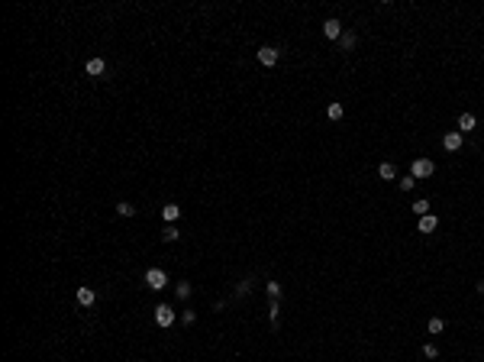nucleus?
Masks as SVG:
<instances>
[{"label": "nucleus", "mask_w": 484, "mask_h": 362, "mask_svg": "<svg viewBox=\"0 0 484 362\" xmlns=\"http://www.w3.org/2000/svg\"><path fill=\"white\" fill-rule=\"evenodd\" d=\"M433 172H436V165H433V159H417L413 162V178L417 181H423V178H433Z\"/></svg>", "instance_id": "f257e3e1"}, {"label": "nucleus", "mask_w": 484, "mask_h": 362, "mask_svg": "<svg viewBox=\"0 0 484 362\" xmlns=\"http://www.w3.org/2000/svg\"><path fill=\"white\" fill-rule=\"evenodd\" d=\"M146 285H149L152 291H161V288L168 285V275H165L161 269H149V272H146Z\"/></svg>", "instance_id": "f03ea898"}, {"label": "nucleus", "mask_w": 484, "mask_h": 362, "mask_svg": "<svg viewBox=\"0 0 484 362\" xmlns=\"http://www.w3.org/2000/svg\"><path fill=\"white\" fill-rule=\"evenodd\" d=\"M155 324H159V327H171L174 324V307L171 304H159V307H155Z\"/></svg>", "instance_id": "7ed1b4c3"}, {"label": "nucleus", "mask_w": 484, "mask_h": 362, "mask_svg": "<svg viewBox=\"0 0 484 362\" xmlns=\"http://www.w3.org/2000/svg\"><path fill=\"white\" fill-rule=\"evenodd\" d=\"M278 58H281V52H278L275 45H262V49H258V61H262L265 68H275Z\"/></svg>", "instance_id": "20e7f679"}, {"label": "nucleus", "mask_w": 484, "mask_h": 362, "mask_svg": "<svg viewBox=\"0 0 484 362\" xmlns=\"http://www.w3.org/2000/svg\"><path fill=\"white\" fill-rule=\"evenodd\" d=\"M462 142H465V139H462V133H459V129H452V133H446V136H442V149H446V152H459V149H462Z\"/></svg>", "instance_id": "39448f33"}, {"label": "nucleus", "mask_w": 484, "mask_h": 362, "mask_svg": "<svg viewBox=\"0 0 484 362\" xmlns=\"http://www.w3.org/2000/svg\"><path fill=\"white\" fill-rule=\"evenodd\" d=\"M323 36L339 42V36H342V23H339V19H326V23H323Z\"/></svg>", "instance_id": "423d86ee"}, {"label": "nucleus", "mask_w": 484, "mask_h": 362, "mask_svg": "<svg viewBox=\"0 0 484 362\" xmlns=\"http://www.w3.org/2000/svg\"><path fill=\"white\" fill-rule=\"evenodd\" d=\"M436 227H439V217H436V214L420 217V223H417V230H420V233H436Z\"/></svg>", "instance_id": "0eeeda50"}, {"label": "nucleus", "mask_w": 484, "mask_h": 362, "mask_svg": "<svg viewBox=\"0 0 484 362\" xmlns=\"http://www.w3.org/2000/svg\"><path fill=\"white\" fill-rule=\"evenodd\" d=\"M84 68H87V74H91V78H100V74L107 71V61H104V58H91Z\"/></svg>", "instance_id": "6e6552de"}, {"label": "nucleus", "mask_w": 484, "mask_h": 362, "mask_svg": "<svg viewBox=\"0 0 484 362\" xmlns=\"http://www.w3.org/2000/svg\"><path fill=\"white\" fill-rule=\"evenodd\" d=\"M478 126V117L475 113H462L459 117V133H468V129H475Z\"/></svg>", "instance_id": "1a4fd4ad"}, {"label": "nucleus", "mask_w": 484, "mask_h": 362, "mask_svg": "<svg viewBox=\"0 0 484 362\" xmlns=\"http://www.w3.org/2000/svg\"><path fill=\"white\" fill-rule=\"evenodd\" d=\"M378 175H381L384 181H394V178H397V168H394L391 162H381V165H378Z\"/></svg>", "instance_id": "9d476101"}, {"label": "nucleus", "mask_w": 484, "mask_h": 362, "mask_svg": "<svg viewBox=\"0 0 484 362\" xmlns=\"http://www.w3.org/2000/svg\"><path fill=\"white\" fill-rule=\"evenodd\" d=\"M161 217H165L168 223H174L181 217V207H178V204H165V207H161Z\"/></svg>", "instance_id": "9b49d317"}, {"label": "nucleus", "mask_w": 484, "mask_h": 362, "mask_svg": "<svg viewBox=\"0 0 484 362\" xmlns=\"http://www.w3.org/2000/svg\"><path fill=\"white\" fill-rule=\"evenodd\" d=\"M94 301H97V295H94L91 288H78V304H84V307H91Z\"/></svg>", "instance_id": "f8f14e48"}, {"label": "nucleus", "mask_w": 484, "mask_h": 362, "mask_svg": "<svg viewBox=\"0 0 484 362\" xmlns=\"http://www.w3.org/2000/svg\"><path fill=\"white\" fill-rule=\"evenodd\" d=\"M326 117H329L332 123H339V120H342V117H345V110H342V104H329V107H326Z\"/></svg>", "instance_id": "ddd939ff"}, {"label": "nucleus", "mask_w": 484, "mask_h": 362, "mask_svg": "<svg viewBox=\"0 0 484 362\" xmlns=\"http://www.w3.org/2000/svg\"><path fill=\"white\" fill-rule=\"evenodd\" d=\"M339 49H342V52L355 49V32H342V36H339Z\"/></svg>", "instance_id": "4468645a"}, {"label": "nucleus", "mask_w": 484, "mask_h": 362, "mask_svg": "<svg viewBox=\"0 0 484 362\" xmlns=\"http://www.w3.org/2000/svg\"><path fill=\"white\" fill-rule=\"evenodd\" d=\"M178 227H174V223H168V227L165 230H161V240H165V243H174V240H178Z\"/></svg>", "instance_id": "2eb2a0df"}, {"label": "nucleus", "mask_w": 484, "mask_h": 362, "mask_svg": "<svg viewBox=\"0 0 484 362\" xmlns=\"http://www.w3.org/2000/svg\"><path fill=\"white\" fill-rule=\"evenodd\" d=\"M426 330H429V333H442V330H446V320H442V317H429Z\"/></svg>", "instance_id": "dca6fc26"}, {"label": "nucleus", "mask_w": 484, "mask_h": 362, "mask_svg": "<svg viewBox=\"0 0 484 362\" xmlns=\"http://www.w3.org/2000/svg\"><path fill=\"white\" fill-rule=\"evenodd\" d=\"M413 214H417V217H426L429 214V201H426V197H420V201L413 204Z\"/></svg>", "instance_id": "f3484780"}, {"label": "nucleus", "mask_w": 484, "mask_h": 362, "mask_svg": "<svg viewBox=\"0 0 484 362\" xmlns=\"http://www.w3.org/2000/svg\"><path fill=\"white\" fill-rule=\"evenodd\" d=\"M397 188L400 191H413V188H417V178H413V175H404V178L397 181Z\"/></svg>", "instance_id": "a211bd4d"}, {"label": "nucleus", "mask_w": 484, "mask_h": 362, "mask_svg": "<svg viewBox=\"0 0 484 362\" xmlns=\"http://www.w3.org/2000/svg\"><path fill=\"white\" fill-rule=\"evenodd\" d=\"M265 291H268L271 301H278V298H281V285H278V282H268V285H265Z\"/></svg>", "instance_id": "6ab92c4d"}, {"label": "nucleus", "mask_w": 484, "mask_h": 362, "mask_svg": "<svg viewBox=\"0 0 484 362\" xmlns=\"http://www.w3.org/2000/svg\"><path fill=\"white\" fill-rule=\"evenodd\" d=\"M278 317H281V307H278V301H271V307H268V320H271V327H278Z\"/></svg>", "instance_id": "aec40b11"}, {"label": "nucleus", "mask_w": 484, "mask_h": 362, "mask_svg": "<svg viewBox=\"0 0 484 362\" xmlns=\"http://www.w3.org/2000/svg\"><path fill=\"white\" fill-rule=\"evenodd\" d=\"M117 214H120V217H133L136 207H133V204H126V201H120V204H117Z\"/></svg>", "instance_id": "412c9836"}, {"label": "nucleus", "mask_w": 484, "mask_h": 362, "mask_svg": "<svg viewBox=\"0 0 484 362\" xmlns=\"http://www.w3.org/2000/svg\"><path fill=\"white\" fill-rule=\"evenodd\" d=\"M249 288H252V282H249V278H242V282L236 285V295H249Z\"/></svg>", "instance_id": "4be33fe9"}, {"label": "nucleus", "mask_w": 484, "mask_h": 362, "mask_svg": "<svg viewBox=\"0 0 484 362\" xmlns=\"http://www.w3.org/2000/svg\"><path fill=\"white\" fill-rule=\"evenodd\" d=\"M423 356H426V359H436V356H439V350H436L433 343H426V346H423Z\"/></svg>", "instance_id": "5701e85b"}, {"label": "nucleus", "mask_w": 484, "mask_h": 362, "mask_svg": "<svg viewBox=\"0 0 484 362\" xmlns=\"http://www.w3.org/2000/svg\"><path fill=\"white\" fill-rule=\"evenodd\" d=\"M178 295H181V298H190V282H181V285H178Z\"/></svg>", "instance_id": "b1692460"}, {"label": "nucleus", "mask_w": 484, "mask_h": 362, "mask_svg": "<svg viewBox=\"0 0 484 362\" xmlns=\"http://www.w3.org/2000/svg\"><path fill=\"white\" fill-rule=\"evenodd\" d=\"M475 291H478V295H484V282H478V285H475Z\"/></svg>", "instance_id": "393cba45"}]
</instances>
